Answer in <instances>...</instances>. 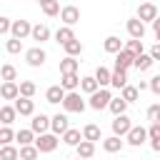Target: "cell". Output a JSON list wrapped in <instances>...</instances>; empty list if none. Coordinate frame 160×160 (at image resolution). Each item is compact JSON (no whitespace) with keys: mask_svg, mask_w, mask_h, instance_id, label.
I'll return each instance as SVG.
<instances>
[{"mask_svg":"<svg viewBox=\"0 0 160 160\" xmlns=\"http://www.w3.org/2000/svg\"><path fill=\"white\" fill-rule=\"evenodd\" d=\"M110 102H112V95H110L108 88H100V90L92 92L90 100H88V105H90L92 110H105V108H110Z\"/></svg>","mask_w":160,"mask_h":160,"instance_id":"obj_1","label":"cell"},{"mask_svg":"<svg viewBox=\"0 0 160 160\" xmlns=\"http://www.w3.org/2000/svg\"><path fill=\"white\" fill-rule=\"evenodd\" d=\"M85 100H82V95L75 90V92H68L65 95V100H62V108H65V112H82L85 110Z\"/></svg>","mask_w":160,"mask_h":160,"instance_id":"obj_2","label":"cell"},{"mask_svg":"<svg viewBox=\"0 0 160 160\" xmlns=\"http://www.w3.org/2000/svg\"><path fill=\"white\" fill-rule=\"evenodd\" d=\"M25 60H28V65H30V68H42V65H45V60H48V52H45L40 45H35V48L25 50Z\"/></svg>","mask_w":160,"mask_h":160,"instance_id":"obj_3","label":"cell"},{"mask_svg":"<svg viewBox=\"0 0 160 160\" xmlns=\"http://www.w3.org/2000/svg\"><path fill=\"white\" fill-rule=\"evenodd\" d=\"M58 135L55 132H45V135H38L35 138V148L40 150V152H52L55 148H58Z\"/></svg>","mask_w":160,"mask_h":160,"instance_id":"obj_4","label":"cell"},{"mask_svg":"<svg viewBox=\"0 0 160 160\" xmlns=\"http://www.w3.org/2000/svg\"><path fill=\"white\" fill-rule=\"evenodd\" d=\"M150 135H148V128H142V125H132V130L128 132V145H132V148H140L145 140H148Z\"/></svg>","mask_w":160,"mask_h":160,"instance_id":"obj_5","label":"cell"},{"mask_svg":"<svg viewBox=\"0 0 160 160\" xmlns=\"http://www.w3.org/2000/svg\"><path fill=\"white\" fill-rule=\"evenodd\" d=\"M138 18H140L142 22H155L160 15H158V8H155L152 2H148V0H145V2H140V5H138Z\"/></svg>","mask_w":160,"mask_h":160,"instance_id":"obj_6","label":"cell"},{"mask_svg":"<svg viewBox=\"0 0 160 160\" xmlns=\"http://www.w3.org/2000/svg\"><path fill=\"white\" fill-rule=\"evenodd\" d=\"M125 28H128V35L132 38V40H142L145 38V22L135 15V18H130L128 22H125Z\"/></svg>","mask_w":160,"mask_h":160,"instance_id":"obj_7","label":"cell"},{"mask_svg":"<svg viewBox=\"0 0 160 160\" xmlns=\"http://www.w3.org/2000/svg\"><path fill=\"white\" fill-rule=\"evenodd\" d=\"M130 130H132V122H130L128 115H118V118L112 120V135H118V138H128Z\"/></svg>","mask_w":160,"mask_h":160,"instance_id":"obj_8","label":"cell"},{"mask_svg":"<svg viewBox=\"0 0 160 160\" xmlns=\"http://www.w3.org/2000/svg\"><path fill=\"white\" fill-rule=\"evenodd\" d=\"M50 120L52 118H48V115H32V120H30V130L35 132V135H45L48 130H50Z\"/></svg>","mask_w":160,"mask_h":160,"instance_id":"obj_9","label":"cell"},{"mask_svg":"<svg viewBox=\"0 0 160 160\" xmlns=\"http://www.w3.org/2000/svg\"><path fill=\"white\" fill-rule=\"evenodd\" d=\"M50 130H52L55 135H65V132L70 130V120H68V115H65V112L52 115V120H50Z\"/></svg>","mask_w":160,"mask_h":160,"instance_id":"obj_10","label":"cell"},{"mask_svg":"<svg viewBox=\"0 0 160 160\" xmlns=\"http://www.w3.org/2000/svg\"><path fill=\"white\" fill-rule=\"evenodd\" d=\"M60 20H62V25L72 28L75 22H80V10H78L75 5H65V8L60 10Z\"/></svg>","mask_w":160,"mask_h":160,"instance_id":"obj_11","label":"cell"},{"mask_svg":"<svg viewBox=\"0 0 160 160\" xmlns=\"http://www.w3.org/2000/svg\"><path fill=\"white\" fill-rule=\"evenodd\" d=\"M30 35H32V25H30L28 20H15V22H12V32H10V38L25 40V38H30Z\"/></svg>","mask_w":160,"mask_h":160,"instance_id":"obj_12","label":"cell"},{"mask_svg":"<svg viewBox=\"0 0 160 160\" xmlns=\"http://www.w3.org/2000/svg\"><path fill=\"white\" fill-rule=\"evenodd\" d=\"M65 88L62 85H50L48 90H45V100L50 102V105H62V100H65Z\"/></svg>","mask_w":160,"mask_h":160,"instance_id":"obj_13","label":"cell"},{"mask_svg":"<svg viewBox=\"0 0 160 160\" xmlns=\"http://www.w3.org/2000/svg\"><path fill=\"white\" fill-rule=\"evenodd\" d=\"M132 65H135V55L122 48V50L115 55V70H128V68H132Z\"/></svg>","mask_w":160,"mask_h":160,"instance_id":"obj_14","label":"cell"},{"mask_svg":"<svg viewBox=\"0 0 160 160\" xmlns=\"http://www.w3.org/2000/svg\"><path fill=\"white\" fill-rule=\"evenodd\" d=\"M15 110H18V115H35V102H32V98H18L15 100Z\"/></svg>","mask_w":160,"mask_h":160,"instance_id":"obj_15","label":"cell"},{"mask_svg":"<svg viewBox=\"0 0 160 160\" xmlns=\"http://www.w3.org/2000/svg\"><path fill=\"white\" fill-rule=\"evenodd\" d=\"M70 40H75V30H72V28H68V25L58 28V32H55V42L65 48V45H68Z\"/></svg>","mask_w":160,"mask_h":160,"instance_id":"obj_16","label":"cell"},{"mask_svg":"<svg viewBox=\"0 0 160 160\" xmlns=\"http://www.w3.org/2000/svg\"><path fill=\"white\" fill-rule=\"evenodd\" d=\"M102 48H105V52H110V55H118L125 45H122V40L118 38V35H108L105 38V42H102Z\"/></svg>","mask_w":160,"mask_h":160,"instance_id":"obj_17","label":"cell"},{"mask_svg":"<svg viewBox=\"0 0 160 160\" xmlns=\"http://www.w3.org/2000/svg\"><path fill=\"white\" fill-rule=\"evenodd\" d=\"M0 95H2V100H18L20 98V85L18 82H2Z\"/></svg>","mask_w":160,"mask_h":160,"instance_id":"obj_18","label":"cell"},{"mask_svg":"<svg viewBox=\"0 0 160 160\" xmlns=\"http://www.w3.org/2000/svg\"><path fill=\"white\" fill-rule=\"evenodd\" d=\"M30 38H32V40H35L38 45H42L45 40H50V28H48V25H40V22H38V25H32V35H30Z\"/></svg>","mask_w":160,"mask_h":160,"instance_id":"obj_19","label":"cell"},{"mask_svg":"<svg viewBox=\"0 0 160 160\" xmlns=\"http://www.w3.org/2000/svg\"><path fill=\"white\" fill-rule=\"evenodd\" d=\"M78 65H80V60L65 55V58L60 60V75H72V72H78Z\"/></svg>","mask_w":160,"mask_h":160,"instance_id":"obj_20","label":"cell"},{"mask_svg":"<svg viewBox=\"0 0 160 160\" xmlns=\"http://www.w3.org/2000/svg\"><path fill=\"white\" fill-rule=\"evenodd\" d=\"M80 80L82 78H78V72H72V75H62L60 78V85L65 88V92H75L80 88Z\"/></svg>","mask_w":160,"mask_h":160,"instance_id":"obj_21","label":"cell"},{"mask_svg":"<svg viewBox=\"0 0 160 160\" xmlns=\"http://www.w3.org/2000/svg\"><path fill=\"white\" fill-rule=\"evenodd\" d=\"M82 140H85V138H82V132H80V130H75V128H70V130L62 135V142H65L68 148H78Z\"/></svg>","mask_w":160,"mask_h":160,"instance_id":"obj_22","label":"cell"},{"mask_svg":"<svg viewBox=\"0 0 160 160\" xmlns=\"http://www.w3.org/2000/svg\"><path fill=\"white\" fill-rule=\"evenodd\" d=\"M122 145H125V142H122V138H118V135H110V138L102 140V150H105V152H120Z\"/></svg>","mask_w":160,"mask_h":160,"instance_id":"obj_23","label":"cell"},{"mask_svg":"<svg viewBox=\"0 0 160 160\" xmlns=\"http://www.w3.org/2000/svg\"><path fill=\"white\" fill-rule=\"evenodd\" d=\"M80 90H82V92H88V95H92V92H98V90H100V82L95 80V75H85V78L80 80Z\"/></svg>","mask_w":160,"mask_h":160,"instance_id":"obj_24","label":"cell"},{"mask_svg":"<svg viewBox=\"0 0 160 160\" xmlns=\"http://www.w3.org/2000/svg\"><path fill=\"white\" fill-rule=\"evenodd\" d=\"M15 118H18L15 105H2V108H0V122H2V125H12Z\"/></svg>","mask_w":160,"mask_h":160,"instance_id":"obj_25","label":"cell"},{"mask_svg":"<svg viewBox=\"0 0 160 160\" xmlns=\"http://www.w3.org/2000/svg\"><path fill=\"white\" fill-rule=\"evenodd\" d=\"M148 135H150V148L155 152H160V122H150Z\"/></svg>","mask_w":160,"mask_h":160,"instance_id":"obj_26","label":"cell"},{"mask_svg":"<svg viewBox=\"0 0 160 160\" xmlns=\"http://www.w3.org/2000/svg\"><path fill=\"white\" fill-rule=\"evenodd\" d=\"M95 80L100 82V88H108V85L112 82V72H110L105 65H98V70H95Z\"/></svg>","mask_w":160,"mask_h":160,"instance_id":"obj_27","label":"cell"},{"mask_svg":"<svg viewBox=\"0 0 160 160\" xmlns=\"http://www.w3.org/2000/svg\"><path fill=\"white\" fill-rule=\"evenodd\" d=\"M128 105H130V102H128V100H122V95H120V98H112V102H110V108H108V110L118 118V115H125Z\"/></svg>","mask_w":160,"mask_h":160,"instance_id":"obj_28","label":"cell"},{"mask_svg":"<svg viewBox=\"0 0 160 160\" xmlns=\"http://www.w3.org/2000/svg\"><path fill=\"white\" fill-rule=\"evenodd\" d=\"M82 138H85V140H90V142H98V140H102V135H100V128H98L95 122H90V125H85V128H82Z\"/></svg>","mask_w":160,"mask_h":160,"instance_id":"obj_29","label":"cell"},{"mask_svg":"<svg viewBox=\"0 0 160 160\" xmlns=\"http://www.w3.org/2000/svg\"><path fill=\"white\" fill-rule=\"evenodd\" d=\"M78 158H85V160H90L92 155H95V142H90V140H82L78 148Z\"/></svg>","mask_w":160,"mask_h":160,"instance_id":"obj_30","label":"cell"},{"mask_svg":"<svg viewBox=\"0 0 160 160\" xmlns=\"http://www.w3.org/2000/svg\"><path fill=\"white\" fill-rule=\"evenodd\" d=\"M152 62H155V60L150 58V52H142V55H138V58H135V68H138L140 72L150 70V68H152Z\"/></svg>","mask_w":160,"mask_h":160,"instance_id":"obj_31","label":"cell"},{"mask_svg":"<svg viewBox=\"0 0 160 160\" xmlns=\"http://www.w3.org/2000/svg\"><path fill=\"white\" fill-rule=\"evenodd\" d=\"M110 85L118 88V90H122L128 85V70H112V82Z\"/></svg>","mask_w":160,"mask_h":160,"instance_id":"obj_32","label":"cell"},{"mask_svg":"<svg viewBox=\"0 0 160 160\" xmlns=\"http://www.w3.org/2000/svg\"><path fill=\"white\" fill-rule=\"evenodd\" d=\"M18 142H20V148L22 145H35V132L28 128V130H18V138H15Z\"/></svg>","mask_w":160,"mask_h":160,"instance_id":"obj_33","label":"cell"},{"mask_svg":"<svg viewBox=\"0 0 160 160\" xmlns=\"http://www.w3.org/2000/svg\"><path fill=\"white\" fill-rule=\"evenodd\" d=\"M0 160H20V150L12 145H2L0 148Z\"/></svg>","mask_w":160,"mask_h":160,"instance_id":"obj_34","label":"cell"},{"mask_svg":"<svg viewBox=\"0 0 160 160\" xmlns=\"http://www.w3.org/2000/svg\"><path fill=\"white\" fill-rule=\"evenodd\" d=\"M0 75H2V82H15V78H18V70H15L10 62H5V65L0 68Z\"/></svg>","mask_w":160,"mask_h":160,"instance_id":"obj_35","label":"cell"},{"mask_svg":"<svg viewBox=\"0 0 160 160\" xmlns=\"http://www.w3.org/2000/svg\"><path fill=\"white\" fill-rule=\"evenodd\" d=\"M35 92H38V85L32 80H22L20 82V98H32Z\"/></svg>","mask_w":160,"mask_h":160,"instance_id":"obj_36","label":"cell"},{"mask_svg":"<svg viewBox=\"0 0 160 160\" xmlns=\"http://www.w3.org/2000/svg\"><path fill=\"white\" fill-rule=\"evenodd\" d=\"M38 155H40V150L35 145H22L20 148V160H38Z\"/></svg>","mask_w":160,"mask_h":160,"instance_id":"obj_37","label":"cell"},{"mask_svg":"<svg viewBox=\"0 0 160 160\" xmlns=\"http://www.w3.org/2000/svg\"><path fill=\"white\" fill-rule=\"evenodd\" d=\"M120 95H122V100H128V102H135V100L140 98V90H138L135 85H125Z\"/></svg>","mask_w":160,"mask_h":160,"instance_id":"obj_38","label":"cell"},{"mask_svg":"<svg viewBox=\"0 0 160 160\" xmlns=\"http://www.w3.org/2000/svg\"><path fill=\"white\" fill-rule=\"evenodd\" d=\"M65 52H68L70 58H78V55L82 52V42H80L78 38H75V40H70V42L65 45Z\"/></svg>","mask_w":160,"mask_h":160,"instance_id":"obj_39","label":"cell"},{"mask_svg":"<svg viewBox=\"0 0 160 160\" xmlns=\"http://www.w3.org/2000/svg\"><path fill=\"white\" fill-rule=\"evenodd\" d=\"M15 138H18V132H12L10 125H2V130H0V145H10Z\"/></svg>","mask_w":160,"mask_h":160,"instance_id":"obj_40","label":"cell"},{"mask_svg":"<svg viewBox=\"0 0 160 160\" xmlns=\"http://www.w3.org/2000/svg\"><path fill=\"white\" fill-rule=\"evenodd\" d=\"M60 10H62V8H60V2H58V0H50L48 5H42V12H45L48 18H55V15H60Z\"/></svg>","mask_w":160,"mask_h":160,"instance_id":"obj_41","label":"cell"},{"mask_svg":"<svg viewBox=\"0 0 160 160\" xmlns=\"http://www.w3.org/2000/svg\"><path fill=\"white\" fill-rule=\"evenodd\" d=\"M5 50H8L10 55H18V52L22 50V40H18V38H10V40L5 42Z\"/></svg>","mask_w":160,"mask_h":160,"instance_id":"obj_42","label":"cell"},{"mask_svg":"<svg viewBox=\"0 0 160 160\" xmlns=\"http://www.w3.org/2000/svg\"><path fill=\"white\" fill-rule=\"evenodd\" d=\"M125 50H130L135 58H138V55H142V40H132V38H130V40L125 42Z\"/></svg>","mask_w":160,"mask_h":160,"instance_id":"obj_43","label":"cell"},{"mask_svg":"<svg viewBox=\"0 0 160 160\" xmlns=\"http://www.w3.org/2000/svg\"><path fill=\"white\" fill-rule=\"evenodd\" d=\"M148 120L150 122H160V102H155V105L148 108Z\"/></svg>","mask_w":160,"mask_h":160,"instance_id":"obj_44","label":"cell"},{"mask_svg":"<svg viewBox=\"0 0 160 160\" xmlns=\"http://www.w3.org/2000/svg\"><path fill=\"white\" fill-rule=\"evenodd\" d=\"M12 22L15 20H10V18H0V35H10L12 32Z\"/></svg>","mask_w":160,"mask_h":160,"instance_id":"obj_45","label":"cell"},{"mask_svg":"<svg viewBox=\"0 0 160 160\" xmlns=\"http://www.w3.org/2000/svg\"><path fill=\"white\" fill-rule=\"evenodd\" d=\"M150 90H152L155 95H160V75H155V78H150Z\"/></svg>","mask_w":160,"mask_h":160,"instance_id":"obj_46","label":"cell"},{"mask_svg":"<svg viewBox=\"0 0 160 160\" xmlns=\"http://www.w3.org/2000/svg\"><path fill=\"white\" fill-rule=\"evenodd\" d=\"M150 58H152V60H160V42H155V45L150 48Z\"/></svg>","mask_w":160,"mask_h":160,"instance_id":"obj_47","label":"cell"},{"mask_svg":"<svg viewBox=\"0 0 160 160\" xmlns=\"http://www.w3.org/2000/svg\"><path fill=\"white\" fill-rule=\"evenodd\" d=\"M148 88H150V80H140L138 82V90H148Z\"/></svg>","mask_w":160,"mask_h":160,"instance_id":"obj_48","label":"cell"},{"mask_svg":"<svg viewBox=\"0 0 160 160\" xmlns=\"http://www.w3.org/2000/svg\"><path fill=\"white\" fill-rule=\"evenodd\" d=\"M152 32H155V38H158V35H160V18H158V20H155V22H152Z\"/></svg>","mask_w":160,"mask_h":160,"instance_id":"obj_49","label":"cell"},{"mask_svg":"<svg viewBox=\"0 0 160 160\" xmlns=\"http://www.w3.org/2000/svg\"><path fill=\"white\" fill-rule=\"evenodd\" d=\"M48 2H50V0H38V5H40V8H42V5H48Z\"/></svg>","mask_w":160,"mask_h":160,"instance_id":"obj_50","label":"cell"},{"mask_svg":"<svg viewBox=\"0 0 160 160\" xmlns=\"http://www.w3.org/2000/svg\"><path fill=\"white\" fill-rule=\"evenodd\" d=\"M75 160H85V158H75Z\"/></svg>","mask_w":160,"mask_h":160,"instance_id":"obj_51","label":"cell"},{"mask_svg":"<svg viewBox=\"0 0 160 160\" xmlns=\"http://www.w3.org/2000/svg\"><path fill=\"white\" fill-rule=\"evenodd\" d=\"M158 42H160V35H158Z\"/></svg>","mask_w":160,"mask_h":160,"instance_id":"obj_52","label":"cell"},{"mask_svg":"<svg viewBox=\"0 0 160 160\" xmlns=\"http://www.w3.org/2000/svg\"><path fill=\"white\" fill-rule=\"evenodd\" d=\"M142 2H145V0H142Z\"/></svg>","mask_w":160,"mask_h":160,"instance_id":"obj_53","label":"cell"}]
</instances>
